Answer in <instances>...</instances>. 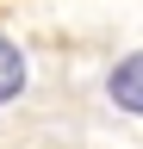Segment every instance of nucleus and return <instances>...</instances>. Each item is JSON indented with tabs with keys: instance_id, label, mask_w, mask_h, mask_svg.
Returning <instances> with one entry per match:
<instances>
[{
	"instance_id": "nucleus-1",
	"label": "nucleus",
	"mask_w": 143,
	"mask_h": 149,
	"mask_svg": "<svg viewBox=\"0 0 143 149\" xmlns=\"http://www.w3.org/2000/svg\"><path fill=\"white\" fill-rule=\"evenodd\" d=\"M106 93H112V106H118V112H137V118H143V50H137V56H124V62L106 74Z\"/></svg>"
},
{
	"instance_id": "nucleus-2",
	"label": "nucleus",
	"mask_w": 143,
	"mask_h": 149,
	"mask_svg": "<svg viewBox=\"0 0 143 149\" xmlns=\"http://www.w3.org/2000/svg\"><path fill=\"white\" fill-rule=\"evenodd\" d=\"M19 87H25V56L13 50L6 37H0V106H6V100H13Z\"/></svg>"
}]
</instances>
